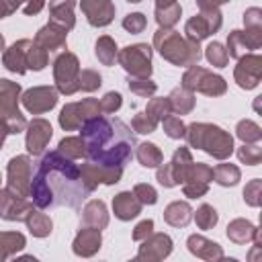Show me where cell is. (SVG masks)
<instances>
[{"instance_id": "8", "label": "cell", "mask_w": 262, "mask_h": 262, "mask_svg": "<svg viewBox=\"0 0 262 262\" xmlns=\"http://www.w3.org/2000/svg\"><path fill=\"white\" fill-rule=\"evenodd\" d=\"M235 80L242 88H254L260 82V57L250 55L242 59V63L235 70Z\"/></svg>"}, {"instance_id": "2", "label": "cell", "mask_w": 262, "mask_h": 262, "mask_svg": "<svg viewBox=\"0 0 262 262\" xmlns=\"http://www.w3.org/2000/svg\"><path fill=\"white\" fill-rule=\"evenodd\" d=\"M80 139L90 162L106 168H123L133 154L135 137L121 119L90 117L82 123Z\"/></svg>"}, {"instance_id": "27", "label": "cell", "mask_w": 262, "mask_h": 262, "mask_svg": "<svg viewBox=\"0 0 262 262\" xmlns=\"http://www.w3.org/2000/svg\"><path fill=\"white\" fill-rule=\"evenodd\" d=\"M258 188H260V180H254L250 186H246V190H244V196H246V201L250 203V205H258L260 201H258Z\"/></svg>"}, {"instance_id": "11", "label": "cell", "mask_w": 262, "mask_h": 262, "mask_svg": "<svg viewBox=\"0 0 262 262\" xmlns=\"http://www.w3.org/2000/svg\"><path fill=\"white\" fill-rule=\"evenodd\" d=\"M113 207H115V213H117L119 219H131L139 213V203L133 199L131 192H121L113 201Z\"/></svg>"}, {"instance_id": "23", "label": "cell", "mask_w": 262, "mask_h": 262, "mask_svg": "<svg viewBox=\"0 0 262 262\" xmlns=\"http://www.w3.org/2000/svg\"><path fill=\"white\" fill-rule=\"evenodd\" d=\"M135 196H139V203H147V205H154L158 201L156 190L147 184H137L135 186Z\"/></svg>"}, {"instance_id": "6", "label": "cell", "mask_w": 262, "mask_h": 262, "mask_svg": "<svg viewBox=\"0 0 262 262\" xmlns=\"http://www.w3.org/2000/svg\"><path fill=\"white\" fill-rule=\"evenodd\" d=\"M76 74H78V59L70 53L61 55L55 61V80H57V88L63 94H72L76 90V86L72 82H76Z\"/></svg>"}, {"instance_id": "28", "label": "cell", "mask_w": 262, "mask_h": 262, "mask_svg": "<svg viewBox=\"0 0 262 262\" xmlns=\"http://www.w3.org/2000/svg\"><path fill=\"white\" fill-rule=\"evenodd\" d=\"M223 2H227V0H199V4H201L205 10H215V6H217V4H223Z\"/></svg>"}, {"instance_id": "21", "label": "cell", "mask_w": 262, "mask_h": 262, "mask_svg": "<svg viewBox=\"0 0 262 262\" xmlns=\"http://www.w3.org/2000/svg\"><path fill=\"white\" fill-rule=\"evenodd\" d=\"M260 147L258 145H244L242 149H239V160L242 162H246V164H250V166H256L258 162H260Z\"/></svg>"}, {"instance_id": "17", "label": "cell", "mask_w": 262, "mask_h": 262, "mask_svg": "<svg viewBox=\"0 0 262 262\" xmlns=\"http://www.w3.org/2000/svg\"><path fill=\"white\" fill-rule=\"evenodd\" d=\"M115 43L108 39V37H102L98 43H96V55L98 59H102L104 63H111L115 59Z\"/></svg>"}, {"instance_id": "13", "label": "cell", "mask_w": 262, "mask_h": 262, "mask_svg": "<svg viewBox=\"0 0 262 262\" xmlns=\"http://www.w3.org/2000/svg\"><path fill=\"white\" fill-rule=\"evenodd\" d=\"M213 176L219 184L223 186H229V184H235L239 180V170L235 166H229V164H221L213 170Z\"/></svg>"}, {"instance_id": "15", "label": "cell", "mask_w": 262, "mask_h": 262, "mask_svg": "<svg viewBox=\"0 0 262 262\" xmlns=\"http://www.w3.org/2000/svg\"><path fill=\"white\" fill-rule=\"evenodd\" d=\"M237 137L244 139L246 143H250V141H258V139L262 137V131H260V127H258L256 123H252V121H242V123L237 125Z\"/></svg>"}, {"instance_id": "10", "label": "cell", "mask_w": 262, "mask_h": 262, "mask_svg": "<svg viewBox=\"0 0 262 262\" xmlns=\"http://www.w3.org/2000/svg\"><path fill=\"white\" fill-rule=\"evenodd\" d=\"M55 100H57L55 92L49 88H35V90H29L25 94V104L33 113H43V111L51 108L55 104Z\"/></svg>"}, {"instance_id": "20", "label": "cell", "mask_w": 262, "mask_h": 262, "mask_svg": "<svg viewBox=\"0 0 262 262\" xmlns=\"http://www.w3.org/2000/svg\"><path fill=\"white\" fill-rule=\"evenodd\" d=\"M29 225H31V231L35 233V235H45V233H49L51 231V221L47 219V217H43V215H33V219H29Z\"/></svg>"}, {"instance_id": "24", "label": "cell", "mask_w": 262, "mask_h": 262, "mask_svg": "<svg viewBox=\"0 0 262 262\" xmlns=\"http://www.w3.org/2000/svg\"><path fill=\"white\" fill-rule=\"evenodd\" d=\"M164 127H166V133L170 137H182L184 135V125H182V121L178 117H168L164 121Z\"/></svg>"}, {"instance_id": "25", "label": "cell", "mask_w": 262, "mask_h": 262, "mask_svg": "<svg viewBox=\"0 0 262 262\" xmlns=\"http://www.w3.org/2000/svg\"><path fill=\"white\" fill-rule=\"evenodd\" d=\"M123 27H125L127 31H131V33H139V31L145 27V18H143V14H139V12L129 14V16L123 20Z\"/></svg>"}, {"instance_id": "26", "label": "cell", "mask_w": 262, "mask_h": 262, "mask_svg": "<svg viewBox=\"0 0 262 262\" xmlns=\"http://www.w3.org/2000/svg\"><path fill=\"white\" fill-rule=\"evenodd\" d=\"M121 106V94L119 92H108L102 100H100V108H104L106 113H113Z\"/></svg>"}, {"instance_id": "22", "label": "cell", "mask_w": 262, "mask_h": 262, "mask_svg": "<svg viewBox=\"0 0 262 262\" xmlns=\"http://www.w3.org/2000/svg\"><path fill=\"white\" fill-rule=\"evenodd\" d=\"M154 127H156V123H154L145 113H139V115L133 119V129H135L137 133H151Z\"/></svg>"}, {"instance_id": "12", "label": "cell", "mask_w": 262, "mask_h": 262, "mask_svg": "<svg viewBox=\"0 0 262 262\" xmlns=\"http://www.w3.org/2000/svg\"><path fill=\"white\" fill-rule=\"evenodd\" d=\"M137 158H139L141 166H145V168H156L162 162V154L158 151V147L154 143H141L137 149Z\"/></svg>"}, {"instance_id": "3", "label": "cell", "mask_w": 262, "mask_h": 262, "mask_svg": "<svg viewBox=\"0 0 262 262\" xmlns=\"http://www.w3.org/2000/svg\"><path fill=\"white\" fill-rule=\"evenodd\" d=\"M188 141L190 145L203 147L215 158H225L231 154V135H227L223 129L213 125H190L188 127Z\"/></svg>"}, {"instance_id": "31", "label": "cell", "mask_w": 262, "mask_h": 262, "mask_svg": "<svg viewBox=\"0 0 262 262\" xmlns=\"http://www.w3.org/2000/svg\"><path fill=\"white\" fill-rule=\"evenodd\" d=\"M172 2H174V0H158V8H160L162 4H164V8H168V4H172Z\"/></svg>"}, {"instance_id": "30", "label": "cell", "mask_w": 262, "mask_h": 262, "mask_svg": "<svg viewBox=\"0 0 262 262\" xmlns=\"http://www.w3.org/2000/svg\"><path fill=\"white\" fill-rule=\"evenodd\" d=\"M4 129H6V125H4L2 121H0V145H2V141H4V133H6Z\"/></svg>"}, {"instance_id": "1", "label": "cell", "mask_w": 262, "mask_h": 262, "mask_svg": "<svg viewBox=\"0 0 262 262\" xmlns=\"http://www.w3.org/2000/svg\"><path fill=\"white\" fill-rule=\"evenodd\" d=\"M90 190L92 186L84 178L82 168L63 158L61 151H49L31 182V196L39 209L61 205L78 209Z\"/></svg>"}, {"instance_id": "16", "label": "cell", "mask_w": 262, "mask_h": 262, "mask_svg": "<svg viewBox=\"0 0 262 262\" xmlns=\"http://www.w3.org/2000/svg\"><path fill=\"white\" fill-rule=\"evenodd\" d=\"M227 51L221 47V43H217V41H213L209 47H207V59L213 63V66H217V68H223L225 63H227Z\"/></svg>"}, {"instance_id": "29", "label": "cell", "mask_w": 262, "mask_h": 262, "mask_svg": "<svg viewBox=\"0 0 262 262\" xmlns=\"http://www.w3.org/2000/svg\"><path fill=\"white\" fill-rule=\"evenodd\" d=\"M10 10H12V8H10V6H6V0H0V18H2V16H6Z\"/></svg>"}, {"instance_id": "18", "label": "cell", "mask_w": 262, "mask_h": 262, "mask_svg": "<svg viewBox=\"0 0 262 262\" xmlns=\"http://www.w3.org/2000/svg\"><path fill=\"white\" fill-rule=\"evenodd\" d=\"M59 151L61 154H68L70 158H80L84 154V143L82 139H74V137H68L59 143Z\"/></svg>"}, {"instance_id": "4", "label": "cell", "mask_w": 262, "mask_h": 262, "mask_svg": "<svg viewBox=\"0 0 262 262\" xmlns=\"http://www.w3.org/2000/svg\"><path fill=\"white\" fill-rule=\"evenodd\" d=\"M18 90V84H12L10 80H0V117L8 133H18L25 127V119L16 108Z\"/></svg>"}, {"instance_id": "5", "label": "cell", "mask_w": 262, "mask_h": 262, "mask_svg": "<svg viewBox=\"0 0 262 262\" xmlns=\"http://www.w3.org/2000/svg\"><path fill=\"white\" fill-rule=\"evenodd\" d=\"M149 57H151V49L143 43L133 45V47H125V51L119 55L123 68L135 76H141V78H145L151 72Z\"/></svg>"}, {"instance_id": "7", "label": "cell", "mask_w": 262, "mask_h": 262, "mask_svg": "<svg viewBox=\"0 0 262 262\" xmlns=\"http://www.w3.org/2000/svg\"><path fill=\"white\" fill-rule=\"evenodd\" d=\"M82 10L86 12L90 25H94V27L108 25L113 18V12H115L111 0H82Z\"/></svg>"}, {"instance_id": "14", "label": "cell", "mask_w": 262, "mask_h": 262, "mask_svg": "<svg viewBox=\"0 0 262 262\" xmlns=\"http://www.w3.org/2000/svg\"><path fill=\"white\" fill-rule=\"evenodd\" d=\"M72 6H74V0H51L53 23H63L66 25V16L70 20H74L72 18Z\"/></svg>"}, {"instance_id": "19", "label": "cell", "mask_w": 262, "mask_h": 262, "mask_svg": "<svg viewBox=\"0 0 262 262\" xmlns=\"http://www.w3.org/2000/svg\"><path fill=\"white\" fill-rule=\"evenodd\" d=\"M196 221H199V225L203 229H209V227H213L217 223V211L213 207H209V205H203L199 209V213H196Z\"/></svg>"}, {"instance_id": "9", "label": "cell", "mask_w": 262, "mask_h": 262, "mask_svg": "<svg viewBox=\"0 0 262 262\" xmlns=\"http://www.w3.org/2000/svg\"><path fill=\"white\" fill-rule=\"evenodd\" d=\"M49 139H51V125L45 123L43 119H37V121L31 123V129H29V135H27V149L33 156L41 154Z\"/></svg>"}]
</instances>
